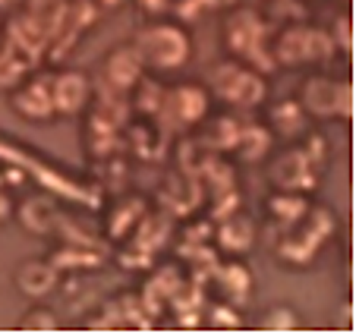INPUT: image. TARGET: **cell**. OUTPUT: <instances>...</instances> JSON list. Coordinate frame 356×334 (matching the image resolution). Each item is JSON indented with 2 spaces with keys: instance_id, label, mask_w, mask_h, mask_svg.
Returning a JSON list of instances; mask_svg holds the SVG:
<instances>
[{
  "instance_id": "obj_1",
  "label": "cell",
  "mask_w": 356,
  "mask_h": 334,
  "mask_svg": "<svg viewBox=\"0 0 356 334\" xmlns=\"http://www.w3.org/2000/svg\"><path fill=\"white\" fill-rule=\"evenodd\" d=\"M136 54L142 57V63L152 70H180L193 54L189 35L177 22H152L139 32L136 38Z\"/></svg>"
},
{
  "instance_id": "obj_2",
  "label": "cell",
  "mask_w": 356,
  "mask_h": 334,
  "mask_svg": "<svg viewBox=\"0 0 356 334\" xmlns=\"http://www.w3.org/2000/svg\"><path fill=\"white\" fill-rule=\"evenodd\" d=\"M224 41H227V47L236 54V57H243V61L249 63H259V67H271V61L265 57V51H268V26H265V19L259 13H252V10H236V13H230L227 26H224Z\"/></svg>"
},
{
  "instance_id": "obj_3",
  "label": "cell",
  "mask_w": 356,
  "mask_h": 334,
  "mask_svg": "<svg viewBox=\"0 0 356 334\" xmlns=\"http://www.w3.org/2000/svg\"><path fill=\"white\" fill-rule=\"evenodd\" d=\"M211 88L218 98L230 101L236 107H256L265 98V79L240 63H221L211 73Z\"/></svg>"
},
{
  "instance_id": "obj_4",
  "label": "cell",
  "mask_w": 356,
  "mask_h": 334,
  "mask_svg": "<svg viewBox=\"0 0 356 334\" xmlns=\"http://www.w3.org/2000/svg\"><path fill=\"white\" fill-rule=\"evenodd\" d=\"M275 57L287 67H296V63H312V61H328L334 54V41L331 35L318 32V29L309 26H293L277 38V47H271Z\"/></svg>"
},
{
  "instance_id": "obj_5",
  "label": "cell",
  "mask_w": 356,
  "mask_h": 334,
  "mask_svg": "<svg viewBox=\"0 0 356 334\" xmlns=\"http://www.w3.org/2000/svg\"><path fill=\"white\" fill-rule=\"evenodd\" d=\"M302 104L318 117H343V120H350L353 117V86L316 76L302 88Z\"/></svg>"
},
{
  "instance_id": "obj_6",
  "label": "cell",
  "mask_w": 356,
  "mask_h": 334,
  "mask_svg": "<svg viewBox=\"0 0 356 334\" xmlns=\"http://www.w3.org/2000/svg\"><path fill=\"white\" fill-rule=\"evenodd\" d=\"M209 107V95L202 92L195 86H180L174 92H164V101H161V111L158 114L170 117L177 127H193V123L202 120Z\"/></svg>"
},
{
  "instance_id": "obj_7",
  "label": "cell",
  "mask_w": 356,
  "mask_h": 334,
  "mask_svg": "<svg viewBox=\"0 0 356 334\" xmlns=\"http://www.w3.org/2000/svg\"><path fill=\"white\" fill-rule=\"evenodd\" d=\"M3 38H7V45L19 54L29 67H35V63L41 61V54L47 51V35L41 32V29L35 26L26 13H19V16H13V19H10Z\"/></svg>"
},
{
  "instance_id": "obj_8",
  "label": "cell",
  "mask_w": 356,
  "mask_h": 334,
  "mask_svg": "<svg viewBox=\"0 0 356 334\" xmlns=\"http://www.w3.org/2000/svg\"><path fill=\"white\" fill-rule=\"evenodd\" d=\"M142 70H145V63H142V57L136 54V47H117L108 57V63H104V82H108L117 95H123L142 82Z\"/></svg>"
},
{
  "instance_id": "obj_9",
  "label": "cell",
  "mask_w": 356,
  "mask_h": 334,
  "mask_svg": "<svg viewBox=\"0 0 356 334\" xmlns=\"http://www.w3.org/2000/svg\"><path fill=\"white\" fill-rule=\"evenodd\" d=\"M275 183L281 189H309L312 183H316V164H312V158L306 152H287L277 158L275 164Z\"/></svg>"
},
{
  "instance_id": "obj_10",
  "label": "cell",
  "mask_w": 356,
  "mask_h": 334,
  "mask_svg": "<svg viewBox=\"0 0 356 334\" xmlns=\"http://www.w3.org/2000/svg\"><path fill=\"white\" fill-rule=\"evenodd\" d=\"M51 98H54V111L63 117L79 114L88 104V79L82 73H63L51 82Z\"/></svg>"
},
{
  "instance_id": "obj_11",
  "label": "cell",
  "mask_w": 356,
  "mask_h": 334,
  "mask_svg": "<svg viewBox=\"0 0 356 334\" xmlns=\"http://www.w3.org/2000/svg\"><path fill=\"white\" fill-rule=\"evenodd\" d=\"M13 107H16V114L29 117V120H51L57 114L54 98H51V82L32 79L29 86H22L13 95Z\"/></svg>"
},
{
  "instance_id": "obj_12",
  "label": "cell",
  "mask_w": 356,
  "mask_h": 334,
  "mask_svg": "<svg viewBox=\"0 0 356 334\" xmlns=\"http://www.w3.org/2000/svg\"><path fill=\"white\" fill-rule=\"evenodd\" d=\"M57 281H60V268H57L54 262H26V265H19V271H16L19 290L26 296H35V300L51 294V290L57 287Z\"/></svg>"
},
{
  "instance_id": "obj_13",
  "label": "cell",
  "mask_w": 356,
  "mask_h": 334,
  "mask_svg": "<svg viewBox=\"0 0 356 334\" xmlns=\"http://www.w3.org/2000/svg\"><path fill=\"white\" fill-rule=\"evenodd\" d=\"M67 10H70V0H26L22 13L47 35V47H51V38L63 29L67 22Z\"/></svg>"
},
{
  "instance_id": "obj_14",
  "label": "cell",
  "mask_w": 356,
  "mask_h": 334,
  "mask_svg": "<svg viewBox=\"0 0 356 334\" xmlns=\"http://www.w3.org/2000/svg\"><path fill=\"white\" fill-rule=\"evenodd\" d=\"M19 221L32 234H51V230L57 228V221H60V212H57L54 199L35 196V199H29L26 205L19 208Z\"/></svg>"
},
{
  "instance_id": "obj_15",
  "label": "cell",
  "mask_w": 356,
  "mask_h": 334,
  "mask_svg": "<svg viewBox=\"0 0 356 334\" xmlns=\"http://www.w3.org/2000/svg\"><path fill=\"white\" fill-rule=\"evenodd\" d=\"M252 237H256V230H252V221H249L246 214L224 218L221 230H218V240H221V246L227 249V253H246V249L252 246Z\"/></svg>"
},
{
  "instance_id": "obj_16",
  "label": "cell",
  "mask_w": 356,
  "mask_h": 334,
  "mask_svg": "<svg viewBox=\"0 0 356 334\" xmlns=\"http://www.w3.org/2000/svg\"><path fill=\"white\" fill-rule=\"evenodd\" d=\"M29 63L22 61L19 54L7 45V38H0V88H13L22 82V76L29 73Z\"/></svg>"
},
{
  "instance_id": "obj_17",
  "label": "cell",
  "mask_w": 356,
  "mask_h": 334,
  "mask_svg": "<svg viewBox=\"0 0 356 334\" xmlns=\"http://www.w3.org/2000/svg\"><path fill=\"white\" fill-rule=\"evenodd\" d=\"M268 145H271L268 129L249 127V129H240V136H236V145H234V148H240L246 161H259L265 152H268Z\"/></svg>"
},
{
  "instance_id": "obj_18",
  "label": "cell",
  "mask_w": 356,
  "mask_h": 334,
  "mask_svg": "<svg viewBox=\"0 0 356 334\" xmlns=\"http://www.w3.org/2000/svg\"><path fill=\"white\" fill-rule=\"evenodd\" d=\"M221 287H224V294H227L234 303H243V296H246L249 287H252V278H249L246 268L227 265V268L221 271Z\"/></svg>"
},
{
  "instance_id": "obj_19",
  "label": "cell",
  "mask_w": 356,
  "mask_h": 334,
  "mask_svg": "<svg viewBox=\"0 0 356 334\" xmlns=\"http://www.w3.org/2000/svg\"><path fill=\"white\" fill-rule=\"evenodd\" d=\"M271 212H275L284 224H300V218L306 214V205H302V199H296V196H277V199L271 202Z\"/></svg>"
},
{
  "instance_id": "obj_20",
  "label": "cell",
  "mask_w": 356,
  "mask_h": 334,
  "mask_svg": "<svg viewBox=\"0 0 356 334\" xmlns=\"http://www.w3.org/2000/svg\"><path fill=\"white\" fill-rule=\"evenodd\" d=\"M19 328H26V331H54L57 315L51 309H32V312H26L19 319Z\"/></svg>"
},
{
  "instance_id": "obj_21",
  "label": "cell",
  "mask_w": 356,
  "mask_h": 334,
  "mask_svg": "<svg viewBox=\"0 0 356 334\" xmlns=\"http://www.w3.org/2000/svg\"><path fill=\"white\" fill-rule=\"evenodd\" d=\"M331 41H334V47H341V51H353V26H350L347 16H341V19L334 22V35H331Z\"/></svg>"
},
{
  "instance_id": "obj_22",
  "label": "cell",
  "mask_w": 356,
  "mask_h": 334,
  "mask_svg": "<svg viewBox=\"0 0 356 334\" xmlns=\"http://www.w3.org/2000/svg\"><path fill=\"white\" fill-rule=\"evenodd\" d=\"M296 325H300V321H296V315L290 312V309H275V312L265 319V328H275V331H293Z\"/></svg>"
},
{
  "instance_id": "obj_23",
  "label": "cell",
  "mask_w": 356,
  "mask_h": 334,
  "mask_svg": "<svg viewBox=\"0 0 356 334\" xmlns=\"http://www.w3.org/2000/svg\"><path fill=\"white\" fill-rule=\"evenodd\" d=\"M136 3H139V10L145 16H164L170 10V3H174V0H136Z\"/></svg>"
},
{
  "instance_id": "obj_24",
  "label": "cell",
  "mask_w": 356,
  "mask_h": 334,
  "mask_svg": "<svg viewBox=\"0 0 356 334\" xmlns=\"http://www.w3.org/2000/svg\"><path fill=\"white\" fill-rule=\"evenodd\" d=\"M211 319H215V325H221V328H236V325H240V319H236L230 309H215V315H211Z\"/></svg>"
},
{
  "instance_id": "obj_25",
  "label": "cell",
  "mask_w": 356,
  "mask_h": 334,
  "mask_svg": "<svg viewBox=\"0 0 356 334\" xmlns=\"http://www.w3.org/2000/svg\"><path fill=\"white\" fill-rule=\"evenodd\" d=\"M98 10H117V7H123V0H92Z\"/></svg>"
},
{
  "instance_id": "obj_26",
  "label": "cell",
  "mask_w": 356,
  "mask_h": 334,
  "mask_svg": "<svg viewBox=\"0 0 356 334\" xmlns=\"http://www.w3.org/2000/svg\"><path fill=\"white\" fill-rule=\"evenodd\" d=\"M10 212H13V205H10V199L3 193H0V221H7Z\"/></svg>"
},
{
  "instance_id": "obj_27",
  "label": "cell",
  "mask_w": 356,
  "mask_h": 334,
  "mask_svg": "<svg viewBox=\"0 0 356 334\" xmlns=\"http://www.w3.org/2000/svg\"><path fill=\"white\" fill-rule=\"evenodd\" d=\"M22 0H0V13H7V10H13V7H19Z\"/></svg>"
}]
</instances>
